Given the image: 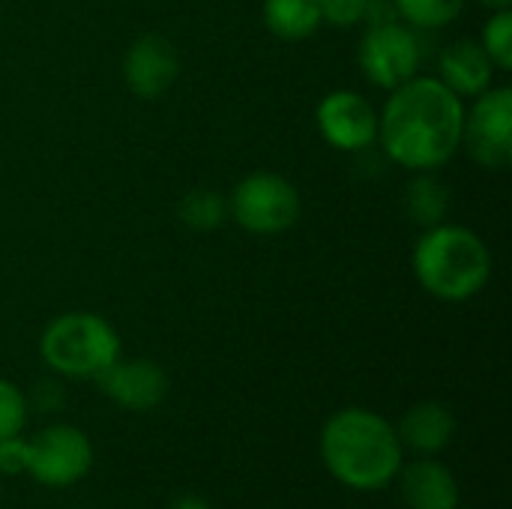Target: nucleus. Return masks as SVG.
<instances>
[{"mask_svg": "<svg viewBox=\"0 0 512 509\" xmlns=\"http://www.w3.org/2000/svg\"><path fill=\"white\" fill-rule=\"evenodd\" d=\"M462 147L486 171H507L512 165V90L489 87L474 96L465 111Z\"/></svg>", "mask_w": 512, "mask_h": 509, "instance_id": "8", "label": "nucleus"}, {"mask_svg": "<svg viewBox=\"0 0 512 509\" xmlns=\"http://www.w3.org/2000/svg\"><path fill=\"white\" fill-rule=\"evenodd\" d=\"M495 63L477 39H456L441 51L438 81L459 99H474L495 84Z\"/></svg>", "mask_w": 512, "mask_h": 509, "instance_id": "13", "label": "nucleus"}, {"mask_svg": "<svg viewBox=\"0 0 512 509\" xmlns=\"http://www.w3.org/2000/svg\"><path fill=\"white\" fill-rule=\"evenodd\" d=\"M465 99L438 81L414 75L390 90L378 114V141L405 171H438L462 147Z\"/></svg>", "mask_w": 512, "mask_h": 509, "instance_id": "1", "label": "nucleus"}, {"mask_svg": "<svg viewBox=\"0 0 512 509\" xmlns=\"http://www.w3.org/2000/svg\"><path fill=\"white\" fill-rule=\"evenodd\" d=\"M261 18L264 27L285 42L309 39L321 27L318 0H264Z\"/></svg>", "mask_w": 512, "mask_h": 509, "instance_id": "15", "label": "nucleus"}, {"mask_svg": "<svg viewBox=\"0 0 512 509\" xmlns=\"http://www.w3.org/2000/svg\"><path fill=\"white\" fill-rule=\"evenodd\" d=\"M498 72L512 69V9H492L489 21L483 24V33L477 39Z\"/></svg>", "mask_w": 512, "mask_h": 509, "instance_id": "19", "label": "nucleus"}, {"mask_svg": "<svg viewBox=\"0 0 512 509\" xmlns=\"http://www.w3.org/2000/svg\"><path fill=\"white\" fill-rule=\"evenodd\" d=\"M399 492L408 509H459L462 489L456 474L435 456H423L399 471Z\"/></svg>", "mask_w": 512, "mask_h": 509, "instance_id": "12", "label": "nucleus"}, {"mask_svg": "<svg viewBox=\"0 0 512 509\" xmlns=\"http://www.w3.org/2000/svg\"><path fill=\"white\" fill-rule=\"evenodd\" d=\"M405 210L408 219L420 228L441 225L450 213V189L432 171H417L405 189Z\"/></svg>", "mask_w": 512, "mask_h": 509, "instance_id": "16", "label": "nucleus"}, {"mask_svg": "<svg viewBox=\"0 0 512 509\" xmlns=\"http://www.w3.org/2000/svg\"><path fill=\"white\" fill-rule=\"evenodd\" d=\"M60 387L54 384V381H42L36 390H33V405L36 408H42V411H54V408H60Z\"/></svg>", "mask_w": 512, "mask_h": 509, "instance_id": "23", "label": "nucleus"}, {"mask_svg": "<svg viewBox=\"0 0 512 509\" xmlns=\"http://www.w3.org/2000/svg\"><path fill=\"white\" fill-rule=\"evenodd\" d=\"M30 417V399L6 378H0V441L21 435Z\"/></svg>", "mask_w": 512, "mask_h": 509, "instance_id": "20", "label": "nucleus"}, {"mask_svg": "<svg viewBox=\"0 0 512 509\" xmlns=\"http://www.w3.org/2000/svg\"><path fill=\"white\" fill-rule=\"evenodd\" d=\"M321 459L336 483L354 492L387 489L402 465L405 450L396 426L369 408H342L321 429Z\"/></svg>", "mask_w": 512, "mask_h": 509, "instance_id": "2", "label": "nucleus"}, {"mask_svg": "<svg viewBox=\"0 0 512 509\" xmlns=\"http://www.w3.org/2000/svg\"><path fill=\"white\" fill-rule=\"evenodd\" d=\"M228 216V201L216 189H189L177 204V219L192 231H216Z\"/></svg>", "mask_w": 512, "mask_h": 509, "instance_id": "17", "label": "nucleus"}, {"mask_svg": "<svg viewBox=\"0 0 512 509\" xmlns=\"http://www.w3.org/2000/svg\"><path fill=\"white\" fill-rule=\"evenodd\" d=\"M27 474L48 489H69L81 483L93 468L90 438L69 423H54L27 438Z\"/></svg>", "mask_w": 512, "mask_h": 509, "instance_id": "7", "label": "nucleus"}, {"mask_svg": "<svg viewBox=\"0 0 512 509\" xmlns=\"http://www.w3.org/2000/svg\"><path fill=\"white\" fill-rule=\"evenodd\" d=\"M81 509H84V507H81Z\"/></svg>", "mask_w": 512, "mask_h": 509, "instance_id": "27", "label": "nucleus"}, {"mask_svg": "<svg viewBox=\"0 0 512 509\" xmlns=\"http://www.w3.org/2000/svg\"><path fill=\"white\" fill-rule=\"evenodd\" d=\"M369 6H372V0H318L321 24H330L339 30L363 24L369 18Z\"/></svg>", "mask_w": 512, "mask_h": 509, "instance_id": "21", "label": "nucleus"}, {"mask_svg": "<svg viewBox=\"0 0 512 509\" xmlns=\"http://www.w3.org/2000/svg\"><path fill=\"white\" fill-rule=\"evenodd\" d=\"M486 9H510L512 0H480Z\"/></svg>", "mask_w": 512, "mask_h": 509, "instance_id": "25", "label": "nucleus"}, {"mask_svg": "<svg viewBox=\"0 0 512 509\" xmlns=\"http://www.w3.org/2000/svg\"><path fill=\"white\" fill-rule=\"evenodd\" d=\"M168 509H210V504H207L201 495H192V492H186V495H177V498L171 501V507Z\"/></svg>", "mask_w": 512, "mask_h": 509, "instance_id": "24", "label": "nucleus"}, {"mask_svg": "<svg viewBox=\"0 0 512 509\" xmlns=\"http://www.w3.org/2000/svg\"><path fill=\"white\" fill-rule=\"evenodd\" d=\"M414 276L426 294L444 303L474 300L492 279V252L465 225H432L414 246Z\"/></svg>", "mask_w": 512, "mask_h": 509, "instance_id": "3", "label": "nucleus"}, {"mask_svg": "<svg viewBox=\"0 0 512 509\" xmlns=\"http://www.w3.org/2000/svg\"><path fill=\"white\" fill-rule=\"evenodd\" d=\"M180 75V54L162 33L138 36L123 57V81L138 99L165 96Z\"/></svg>", "mask_w": 512, "mask_h": 509, "instance_id": "11", "label": "nucleus"}, {"mask_svg": "<svg viewBox=\"0 0 512 509\" xmlns=\"http://www.w3.org/2000/svg\"><path fill=\"white\" fill-rule=\"evenodd\" d=\"M93 384L102 390V396L108 402H114L123 411H135V414L159 408L171 387L165 369L147 357H132V360L117 357Z\"/></svg>", "mask_w": 512, "mask_h": 509, "instance_id": "10", "label": "nucleus"}, {"mask_svg": "<svg viewBox=\"0 0 512 509\" xmlns=\"http://www.w3.org/2000/svg\"><path fill=\"white\" fill-rule=\"evenodd\" d=\"M396 435L402 441V450H414L417 456H441L456 435V417L447 405L426 399L405 411Z\"/></svg>", "mask_w": 512, "mask_h": 509, "instance_id": "14", "label": "nucleus"}, {"mask_svg": "<svg viewBox=\"0 0 512 509\" xmlns=\"http://www.w3.org/2000/svg\"><path fill=\"white\" fill-rule=\"evenodd\" d=\"M0 492H3V477H0Z\"/></svg>", "mask_w": 512, "mask_h": 509, "instance_id": "26", "label": "nucleus"}, {"mask_svg": "<svg viewBox=\"0 0 512 509\" xmlns=\"http://www.w3.org/2000/svg\"><path fill=\"white\" fill-rule=\"evenodd\" d=\"M27 453L30 444L21 435L3 438L0 441V477H21L27 474Z\"/></svg>", "mask_w": 512, "mask_h": 509, "instance_id": "22", "label": "nucleus"}, {"mask_svg": "<svg viewBox=\"0 0 512 509\" xmlns=\"http://www.w3.org/2000/svg\"><path fill=\"white\" fill-rule=\"evenodd\" d=\"M300 210L303 204L297 186L276 171H252L228 195L231 219L243 231L258 237L285 234L288 228L297 225Z\"/></svg>", "mask_w": 512, "mask_h": 509, "instance_id": "5", "label": "nucleus"}, {"mask_svg": "<svg viewBox=\"0 0 512 509\" xmlns=\"http://www.w3.org/2000/svg\"><path fill=\"white\" fill-rule=\"evenodd\" d=\"M120 351L117 330L96 312H63L39 336L42 363L69 381H96Z\"/></svg>", "mask_w": 512, "mask_h": 509, "instance_id": "4", "label": "nucleus"}, {"mask_svg": "<svg viewBox=\"0 0 512 509\" xmlns=\"http://www.w3.org/2000/svg\"><path fill=\"white\" fill-rule=\"evenodd\" d=\"M321 138L342 153H363L378 141V111L357 90H333L315 108Z\"/></svg>", "mask_w": 512, "mask_h": 509, "instance_id": "9", "label": "nucleus"}, {"mask_svg": "<svg viewBox=\"0 0 512 509\" xmlns=\"http://www.w3.org/2000/svg\"><path fill=\"white\" fill-rule=\"evenodd\" d=\"M393 9H396V18L408 27L438 30V27L453 24L462 15L465 0H393Z\"/></svg>", "mask_w": 512, "mask_h": 509, "instance_id": "18", "label": "nucleus"}, {"mask_svg": "<svg viewBox=\"0 0 512 509\" xmlns=\"http://www.w3.org/2000/svg\"><path fill=\"white\" fill-rule=\"evenodd\" d=\"M423 48L414 27L390 18V21H369L366 33L357 45V63L366 81L381 90H393L411 81L420 69Z\"/></svg>", "mask_w": 512, "mask_h": 509, "instance_id": "6", "label": "nucleus"}]
</instances>
